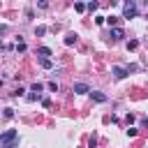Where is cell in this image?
<instances>
[{
	"label": "cell",
	"instance_id": "1",
	"mask_svg": "<svg viewBox=\"0 0 148 148\" xmlns=\"http://www.w3.org/2000/svg\"><path fill=\"white\" fill-rule=\"evenodd\" d=\"M16 139H18V132H16V130H7V132L0 136V143H2V148H7V146H12Z\"/></svg>",
	"mask_w": 148,
	"mask_h": 148
},
{
	"label": "cell",
	"instance_id": "2",
	"mask_svg": "<svg viewBox=\"0 0 148 148\" xmlns=\"http://www.w3.org/2000/svg\"><path fill=\"white\" fill-rule=\"evenodd\" d=\"M123 16H125V18H134V16H136V5H134V2H125Z\"/></svg>",
	"mask_w": 148,
	"mask_h": 148
},
{
	"label": "cell",
	"instance_id": "3",
	"mask_svg": "<svg viewBox=\"0 0 148 148\" xmlns=\"http://www.w3.org/2000/svg\"><path fill=\"white\" fill-rule=\"evenodd\" d=\"M37 56H39V60H49L51 49H49V46H39V49H37Z\"/></svg>",
	"mask_w": 148,
	"mask_h": 148
},
{
	"label": "cell",
	"instance_id": "4",
	"mask_svg": "<svg viewBox=\"0 0 148 148\" xmlns=\"http://www.w3.org/2000/svg\"><path fill=\"white\" fill-rule=\"evenodd\" d=\"M72 90H74V92H79V95H83V92H90V88H88L86 83H74V86H72Z\"/></svg>",
	"mask_w": 148,
	"mask_h": 148
},
{
	"label": "cell",
	"instance_id": "5",
	"mask_svg": "<svg viewBox=\"0 0 148 148\" xmlns=\"http://www.w3.org/2000/svg\"><path fill=\"white\" fill-rule=\"evenodd\" d=\"M111 74H113L116 79H125V76H127V69H125V67H113Z\"/></svg>",
	"mask_w": 148,
	"mask_h": 148
},
{
	"label": "cell",
	"instance_id": "6",
	"mask_svg": "<svg viewBox=\"0 0 148 148\" xmlns=\"http://www.w3.org/2000/svg\"><path fill=\"white\" fill-rule=\"evenodd\" d=\"M90 97H92L95 102H106V95L99 92V90H90Z\"/></svg>",
	"mask_w": 148,
	"mask_h": 148
},
{
	"label": "cell",
	"instance_id": "7",
	"mask_svg": "<svg viewBox=\"0 0 148 148\" xmlns=\"http://www.w3.org/2000/svg\"><path fill=\"white\" fill-rule=\"evenodd\" d=\"M111 37H113V39H123V37H125L123 28H113V30H111Z\"/></svg>",
	"mask_w": 148,
	"mask_h": 148
},
{
	"label": "cell",
	"instance_id": "8",
	"mask_svg": "<svg viewBox=\"0 0 148 148\" xmlns=\"http://www.w3.org/2000/svg\"><path fill=\"white\" fill-rule=\"evenodd\" d=\"M30 90H32V95H39V92H42V90H44V86H42V83H37V81H35V83H32V86H30Z\"/></svg>",
	"mask_w": 148,
	"mask_h": 148
},
{
	"label": "cell",
	"instance_id": "9",
	"mask_svg": "<svg viewBox=\"0 0 148 148\" xmlns=\"http://www.w3.org/2000/svg\"><path fill=\"white\" fill-rule=\"evenodd\" d=\"M74 42H76V35H74V32H69V35L65 37V44L69 46V44H74Z\"/></svg>",
	"mask_w": 148,
	"mask_h": 148
},
{
	"label": "cell",
	"instance_id": "10",
	"mask_svg": "<svg viewBox=\"0 0 148 148\" xmlns=\"http://www.w3.org/2000/svg\"><path fill=\"white\" fill-rule=\"evenodd\" d=\"M16 51H18V53H23V51H25V42H23V39H18V42H16Z\"/></svg>",
	"mask_w": 148,
	"mask_h": 148
},
{
	"label": "cell",
	"instance_id": "11",
	"mask_svg": "<svg viewBox=\"0 0 148 148\" xmlns=\"http://www.w3.org/2000/svg\"><path fill=\"white\" fill-rule=\"evenodd\" d=\"M106 23L109 25H118V16H106Z\"/></svg>",
	"mask_w": 148,
	"mask_h": 148
},
{
	"label": "cell",
	"instance_id": "12",
	"mask_svg": "<svg viewBox=\"0 0 148 148\" xmlns=\"http://www.w3.org/2000/svg\"><path fill=\"white\" fill-rule=\"evenodd\" d=\"M44 32H46V28H44V25H37V28H35V35H37V37H42Z\"/></svg>",
	"mask_w": 148,
	"mask_h": 148
},
{
	"label": "cell",
	"instance_id": "13",
	"mask_svg": "<svg viewBox=\"0 0 148 148\" xmlns=\"http://www.w3.org/2000/svg\"><path fill=\"white\" fill-rule=\"evenodd\" d=\"M39 65H42L44 69H51V67H53V62H51V60H39Z\"/></svg>",
	"mask_w": 148,
	"mask_h": 148
},
{
	"label": "cell",
	"instance_id": "14",
	"mask_svg": "<svg viewBox=\"0 0 148 148\" xmlns=\"http://www.w3.org/2000/svg\"><path fill=\"white\" fill-rule=\"evenodd\" d=\"M139 134V127H127V136H136Z\"/></svg>",
	"mask_w": 148,
	"mask_h": 148
},
{
	"label": "cell",
	"instance_id": "15",
	"mask_svg": "<svg viewBox=\"0 0 148 148\" xmlns=\"http://www.w3.org/2000/svg\"><path fill=\"white\" fill-rule=\"evenodd\" d=\"M74 9H76V12H83V9H88V5H83V2H76V5H74Z\"/></svg>",
	"mask_w": 148,
	"mask_h": 148
},
{
	"label": "cell",
	"instance_id": "16",
	"mask_svg": "<svg viewBox=\"0 0 148 148\" xmlns=\"http://www.w3.org/2000/svg\"><path fill=\"white\" fill-rule=\"evenodd\" d=\"M136 46H139V42H136V39H132V42H127V49H130V51H134Z\"/></svg>",
	"mask_w": 148,
	"mask_h": 148
},
{
	"label": "cell",
	"instance_id": "17",
	"mask_svg": "<svg viewBox=\"0 0 148 148\" xmlns=\"http://www.w3.org/2000/svg\"><path fill=\"white\" fill-rule=\"evenodd\" d=\"M49 90H51V92H58V83L51 81V83H49Z\"/></svg>",
	"mask_w": 148,
	"mask_h": 148
},
{
	"label": "cell",
	"instance_id": "18",
	"mask_svg": "<svg viewBox=\"0 0 148 148\" xmlns=\"http://www.w3.org/2000/svg\"><path fill=\"white\" fill-rule=\"evenodd\" d=\"M88 12H97V2H88Z\"/></svg>",
	"mask_w": 148,
	"mask_h": 148
},
{
	"label": "cell",
	"instance_id": "19",
	"mask_svg": "<svg viewBox=\"0 0 148 148\" xmlns=\"http://www.w3.org/2000/svg\"><path fill=\"white\" fill-rule=\"evenodd\" d=\"M2 116H5V118H12V116H14V111H12V109H5V111H2Z\"/></svg>",
	"mask_w": 148,
	"mask_h": 148
},
{
	"label": "cell",
	"instance_id": "20",
	"mask_svg": "<svg viewBox=\"0 0 148 148\" xmlns=\"http://www.w3.org/2000/svg\"><path fill=\"white\" fill-rule=\"evenodd\" d=\"M104 21H106V18H104V16H95V23H97V25H102V23H104Z\"/></svg>",
	"mask_w": 148,
	"mask_h": 148
},
{
	"label": "cell",
	"instance_id": "21",
	"mask_svg": "<svg viewBox=\"0 0 148 148\" xmlns=\"http://www.w3.org/2000/svg\"><path fill=\"white\" fill-rule=\"evenodd\" d=\"M7 148H18V143H12V146H7Z\"/></svg>",
	"mask_w": 148,
	"mask_h": 148
}]
</instances>
